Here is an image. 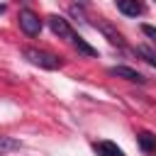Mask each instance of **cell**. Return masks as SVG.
Returning a JSON list of instances; mask_svg holds the SVG:
<instances>
[{
  "mask_svg": "<svg viewBox=\"0 0 156 156\" xmlns=\"http://www.w3.org/2000/svg\"><path fill=\"white\" fill-rule=\"evenodd\" d=\"M71 41H73V46H76V49H78L83 56H98V49H95V46H90V44H88L85 39H80L78 34H76Z\"/></svg>",
  "mask_w": 156,
  "mask_h": 156,
  "instance_id": "obj_9",
  "label": "cell"
},
{
  "mask_svg": "<svg viewBox=\"0 0 156 156\" xmlns=\"http://www.w3.org/2000/svg\"><path fill=\"white\" fill-rule=\"evenodd\" d=\"M46 20H49V27H51V32H54L56 37H61V39H73V37H76L73 29H71V24H68L61 15H49Z\"/></svg>",
  "mask_w": 156,
  "mask_h": 156,
  "instance_id": "obj_3",
  "label": "cell"
},
{
  "mask_svg": "<svg viewBox=\"0 0 156 156\" xmlns=\"http://www.w3.org/2000/svg\"><path fill=\"white\" fill-rule=\"evenodd\" d=\"M20 27H22L24 34L37 37V34L41 32V20H39L37 12H32V10H22V12H20Z\"/></svg>",
  "mask_w": 156,
  "mask_h": 156,
  "instance_id": "obj_2",
  "label": "cell"
},
{
  "mask_svg": "<svg viewBox=\"0 0 156 156\" xmlns=\"http://www.w3.org/2000/svg\"><path fill=\"white\" fill-rule=\"evenodd\" d=\"M136 54H139V56H144L151 66H156V51H151L149 46H136Z\"/></svg>",
  "mask_w": 156,
  "mask_h": 156,
  "instance_id": "obj_10",
  "label": "cell"
},
{
  "mask_svg": "<svg viewBox=\"0 0 156 156\" xmlns=\"http://www.w3.org/2000/svg\"><path fill=\"white\" fill-rule=\"evenodd\" d=\"M107 73H110V76H117V78H124V80H129V83H146V78H144L139 71L129 68V66H112Z\"/></svg>",
  "mask_w": 156,
  "mask_h": 156,
  "instance_id": "obj_4",
  "label": "cell"
},
{
  "mask_svg": "<svg viewBox=\"0 0 156 156\" xmlns=\"http://www.w3.org/2000/svg\"><path fill=\"white\" fill-rule=\"evenodd\" d=\"M115 2H117V10L127 17H139L144 12V5L139 0H115Z\"/></svg>",
  "mask_w": 156,
  "mask_h": 156,
  "instance_id": "obj_5",
  "label": "cell"
},
{
  "mask_svg": "<svg viewBox=\"0 0 156 156\" xmlns=\"http://www.w3.org/2000/svg\"><path fill=\"white\" fill-rule=\"evenodd\" d=\"M141 32H144V37H149V39L156 41V27H151V24H141Z\"/></svg>",
  "mask_w": 156,
  "mask_h": 156,
  "instance_id": "obj_12",
  "label": "cell"
},
{
  "mask_svg": "<svg viewBox=\"0 0 156 156\" xmlns=\"http://www.w3.org/2000/svg\"><path fill=\"white\" fill-rule=\"evenodd\" d=\"M95 29H100V32L107 37V41H110V44H117V46H122V44H124L122 34H119V32H115V29H112L107 22H98V24H95Z\"/></svg>",
  "mask_w": 156,
  "mask_h": 156,
  "instance_id": "obj_8",
  "label": "cell"
},
{
  "mask_svg": "<svg viewBox=\"0 0 156 156\" xmlns=\"http://www.w3.org/2000/svg\"><path fill=\"white\" fill-rule=\"evenodd\" d=\"M136 144L144 154H156V136L151 132H139L136 134Z\"/></svg>",
  "mask_w": 156,
  "mask_h": 156,
  "instance_id": "obj_7",
  "label": "cell"
},
{
  "mask_svg": "<svg viewBox=\"0 0 156 156\" xmlns=\"http://www.w3.org/2000/svg\"><path fill=\"white\" fill-rule=\"evenodd\" d=\"M24 58L29 61V63H34V66H39V68H46V71H56V68H61V58L58 56H54V54H49V51H41V49H34V46H27L24 51Z\"/></svg>",
  "mask_w": 156,
  "mask_h": 156,
  "instance_id": "obj_1",
  "label": "cell"
},
{
  "mask_svg": "<svg viewBox=\"0 0 156 156\" xmlns=\"http://www.w3.org/2000/svg\"><path fill=\"white\" fill-rule=\"evenodd\" d=\"M20 2H27V0H20Z\"/></svg>",
  "mask_w": 156,
  "mask_h": 156,
  "instance_id": "obj_14",
  "label": "cell"
},
{
  "mask_svg": "<svg viewBox=\"0 0 156 156\" xmlns=\"http://www.w3.org/2000/svg\"><path fill=\"white\" fill-rule=\"evenodd\" d=\"M2 12H5V5H0V15H2Z\"/></svg>",
  "mask_w": 156,
  "mask_h": 156,
  "instance_id": "obj_13",
  "label": "cell"
},
{
  "mask_svg": "<svg viewBox=\"0 0 156 156\" xmlns=\"http://www.w3.org/2000/svg\"><path fill=\"white\" fill-rule=\"evenodd\" d=\"M93 149H95V154H98V156H124V151H122L115 141H107V139L95 141V144H93Z\"/></svg>",
  "mask_w": 156,
  "mask_h": 156,
  "instance_id": "obj_6",
  "label": "cell"
},
{
  "mask_svg": "<svg viewBox=\"0 0 156 156\" xmlns=\"http://www.w3.org/2000/svg\"><path fill=\"white\" fill-rule=\"evenodd\" d=\"M12 149H20V141L10 136H0V151H12Z\"/></svg>",
  "mask_w": 156,
  "mask_h": 156,
  "instance_id": "obj_11",
  "label": "cell"
}]
</instances>
